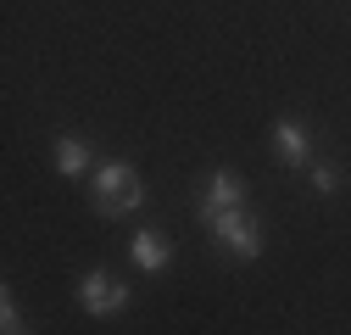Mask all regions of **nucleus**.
Instances as JSON below:
<instances>
[{
	"mask_svg": "<svg viewBox=\"0 0 351 335\" xmlns=\"http://www.w3.org/2000/svg\"><path fill=\"white\" fill-rule=\"evenodd\" d=\"M90 207L101 218H123V213H140L145 207V185L140 174L128 162H95V174H90Z\"/></svg>",
	"mask_w": 351,
	"mask_h": 335,
	"instance_id": "nucleus-1",
	"label": "nucleus"
},
{
	"mask_svg": "<svg viewBox=\"0 0 351 335\" xmlns=\"http://www.w3.org/2000/svg\"><path fill=\"white\" fill-rule=\"evenodd\" d=\"M128 302H134V290H128L123 279H112L106 268H90L78 279V308L90 313V319H112V313H123Z\"/></svg>",
	"mask_w": 351,
	"mask_h": 335,
	"instance_id": "nucleus-2",
	"label": "nucleus"
},
{
	"mask_svg": "<svg viewBox=\"0 0 351 335\" xmlns=\"http://www.w3.org/2000/svg\"><path fill=\"white\" fill-rule=\"evenodd\" d=\"M201 218H206L212 240H217V246H229L240 263L262 257V229H256V218H251V213H201Z\"/></svg>",
	"mask_w": 351,
	"mask_h": 335,
	"instance_id": "nucleus-3",
	"label": "nucleus"
},
{
	"mask_svg": "<svg viewBox=\"0 0 351 335\" xmlns=\"http://www.w3.org/2000/svg\"><path fill=\"white\" fill-rule=\"evenodd\" d=\"M245 207H251V185L234 168H212V179L201 190V213H245Z\"/></svg>",
	"mask_w": 351,
	"mask_h": 335,
	"instance_id": "nucleus-4",
	"label": "nucleus"
},
{
	"mask_svg": "<svg viewBox=\"0 0 351 335\" xmlns=\"http://www.w3.org/2000/svg\"><path fill=\"white\" fill-rule=\"evenodd\" d=\"M274 151L290 168H306L313 162V129H306L301 117H274Z\"/></svg>",
	"mask_w": 351,
	"mask_h": 335,
	"instance_id": "nucleus-5",
	"label": "nucleus"
},
{
	"mask_svg": "<svg viewBox=\"0 0 351 335\" xmlns=\"http://www.w3.org/2000/svg\"><path fill=\"white\" fill-rule=\"evenodd\" d=\"M128 257H134L140 274H167V268H173V246H167V235H156V229H134Z\"/></svg>",
	"mask_w": 351,
	"mask_h": 335,
	"instance_id": "nucleus-6",
	"label": "nucleus"
},
{
	"mask_svg": "<svg viewBox=\"0 0 351 335\" xmlns=\"http://www.w3.org/2000/svg\"><path fill=\"white\" fill-rule=\"evenodd\" d=\"M56 174H62V179H90V174H95V151L84 146L78 135H62V140H56Z\"/></svg>",
	"mask_w": 351,
	"mask_h": 335,
	"instance_id": "nucleus-7",
	"label": "nucleus"
},
{
	"mask_svg": "<svg viewBox=\"0 0 351 335\" xmlns=\"http://www.w3.org/2000/svg\"><path fill=\"white\" fill-rule=\"evenodd\" d=\"M306 185H313L318 196H335V190H346V174H340L335 162H324V157H313V162H306Z\"/></svg>",
	"mask_w": 351,
	"mask_h": 335,
	"instance_id": "nucleus-8",
	"label": "nucleus"
},
{
	"mask_svg": "<svg viewBox=\"0 0 351 335\" xmlns=\"http://www.w3.org/2000/svg\"><path fill=\"white\" fill-rule=\"evenodd\" d=\"M0 330H6V335H23V313H17V297H12V290H0Z\"/></svg>",
	"mask_w": 351,
	"mask_h": 335,
	"instance_id": "nucleus-9",
	"label": "nucleus"
}]
</instances>
